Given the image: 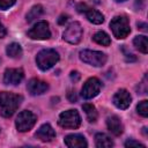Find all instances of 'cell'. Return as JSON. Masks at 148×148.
Returning a JSON list of instances; mask_svg holds the SVG:
<instances>
[{
	"mask_svg": "<svg viewBox=\"0 0 148 148\" xmlns=\"http://www.w3.org/2000/svg\"><path fill=\"white\" fill-rule=\"evenodd\" d=\"M79 79H80V73L77 71H72L71 72V80L76 82V81H79Z\"/></svg>",
	"mask_w": 148,
	"mask_h": 148,
	"instance_id": "obj_27",
	"label": "cell"
},
{
	"mask_svg": "<svg viewBox=\"0 0 148 148\" xmlns=\"http://www.w3.org/2000/svg\"><path fill=\"white\" fill-rule=\"evenodd\" d=\"M59 60V53L56 50L52 49H45L38 52L36 57V62L37 66L42 71H47L51 67H53Z\"/></svg>",
	"mask_w": 148,
	"mask_h": 148,
	"instance_id": "obj_2",
	"label": "cell"
},
{
	"mask_svg": "<svg viewBox=\"0 0 148 148\" xmlns=\"http://www.w3.org/2000/svg\"><path fill=\"white\" fill-rule=\"evenodd\" d=\"M6 52H7L8 57L17 59V58H21V56H22V47L17 43H10L6 47Z\"/></svg>",
	"mask_w": 148,
	"mask_h": 148,
	"instance_id": "obj_19",
	"label": "cell"
},
{
	"mask_svg": "<svg viewBox=\"0 0 148 148\" xmlns=\"http://www.w3.org/2000/svg\"><path fill=\"white\" fill-rule=\"evenodd\" d=\"M92 40L102 46H109L111 43V39L109 37V35L104 31H97L94 36H92Z\"/></svg>",
	"mask_w": 148,
	"mask_h": 148,
	"instance_id": "obj_20",
	"label": "cell"
},
{
	"mask_svg": "<svg viewBox=\"0 0 148 148\" xmlns=\"http://www.w3.org/2000/svg\"><path fill=\"white\" fill-rule=\"evenodd\" d=\"M133 44H134L135 49H138L140 52H142V53L148 52V42H147L146 36H136L133 39Z\"/></svg>",
	"mask_w": 148,
	"mask_h": 148,
	"instance_id": "obj_21",
	"label": "cell"
},
{
	"mask_svg": "<svg viewBox=\"0 0 148 148\" xmlns=\"http://www.w3.org/2000/svg\"><path fill=\"white\" fill-rule=\"evenodd\" d=\"M28 37H30L31 39H37V40L49 39L51 37V31H50V28H49V23L46 21L37 22L28 31Z\"/></svg>",
	"mask_w": 148,
	"mask_h": 148,
	"instance_id": "obj_8",
	"label": "cell"
},
{
	"mask_svg": "<svg viewBox=\"0 0 148 148\" xmlns=\"http://www.w3.org/2000/svg\"><path fill=\"white\" fill-rule=\"evenodd\" d=\"M23 77H24V73L22 68H8L5 71L3 82L6 84L16 86L23 80Z\"/></svg>",
	"mask_w": 148,
	"mask_h": 148,
	"instance_id": "obj_10",
	"label": "cell"
},
{
	"mask_svg": "<svg viewBox=\"0 0 148 148\" xmlns=\"http://www.w3.org/2000/svg\"><path fill=\"white\" fill-rule=\"evenodd\" d=\"M36 120H37V118L31 111L24 110L18 113V116L15 120V126L18 132H28L29 130H31L35 126Z\"/></svg>",
	"mask_w": 148,
	"mask_h": 148,
	"instance_id": "obj_6",
	"label": "cell"
},
{
	"mask_svg": "<svg viewBox=\"0 0 148 148\" xmlns=\"http://www.w3.org/2000/svg\"><path fill=\"white\" fill-rule=\"evenodd\" d=\"M106 126L109 128V131L114 134V135H120L124 131V126L120 121V119L117 117V116H111L106 119Z\"/></svg>",
	"mask_w": 148,
	"mask_h": 148,
	"instance_id": "obj_15",
	"label": "cell"
},
{
	"mask_svg": "<svg viewBox=\"0 0 148 148\" xmlns=\"http://www.w3.org/2000/svg\"><path fill=\"white\" fill-rule=\"evenodd\" d=\"M125 147H141V148H145V145L140 143L139 141H135V140H127L125 142Z\"/></svg>",
	"mask_w": 148,
	"mask_h": 148,
	"instance_id": "obj_25",
	"label": "cell"
},
{
	"mask_svg": "<svg viewBox=\"0 0 148 148\" xmlns=\"http://www.w3.org/2000/svg\"><path fill=\"white\" fill-rule=\"evenodd\" d=\"M131 102H132V96L125 89H120L113 95V104L118 109H121V110L127 109L131 105Z\"/></svg>",
	"mask_w": 148,
	"mask_h": 148,
	"instance_id": "obj_12",
	"label": "cell"
},
{
	"mask_svg": "<svg viewBox=\"0 0 148 148\" xmlns=\"http://www.w3.org/2000/svg\"><path fill=\"white\" fill-rule=\"evenodd\" d=\"M138 27H141V28H140L141 30H146V27H147V25H146V24H142V23H140V24H138Z\"/></svg>",
	"mask_w": 148,
	"mask_h": 148,
	"instance_id": "obj_32",
	"label": "cell"
},
{
	"mask_svg": "<svg viewBox=\"0 0 148 148\" xmlns=\"http://www.w3.org/2000/svg\"><path fill=\"white\" fill-rule=\"evenodd\" d=\"M58 124L64 128H77L81 125V117L76 110H67L60 113Z\"/></svg>",
	"mask_w": 148,
	"mask_h": 148,
	"instance_id": "obj_5",
	"label": "cell"
},
{
	"mask_svg": "<svg viewBox=\"0 0 148 148\" xmlns=\"http://www.w3.org/2000/svg\"><path fill=\"white\" fill-rule=\"evenodd\" d=\"M82 109H83V111H84V113H86L87 119H88L89 123H95V121L97 120V116H98V114H97L96 108H95L92 104L86 103V104L82 105Z\"/></svg>",
	"mask_w": 148,
	"mask_h": 148,
	"instance_id": "obj_18",
	"label": "cell"
},
{
	"mask_svg": "<svg viewBox=\"0 0 148 148\" xmlns=\"http://www.w3.org/2000/svg\"><path fill=\"white\" fill-rule=\"evenodd\" d=\"M65 145L69 148H86L88 146L86 139L81 134H69L65 138Z\"/></svg>",
	"mask_w": 148,
	"mask_h": 148,
	"instance_id": "obj_14",
	"label": "cell"
},
{
	"mask_svg": "<svg viewBox=\"0 0 148 148\" xmlns=\"http://www.w3.org/2000/svg\"><path fill=\"white\" fill-rule=\"evenodd\" d=\"M136 110H138V113H139L140 116H142V117L146 118V117L148 116V101H147V99L141 101V102L138 104Z\"/></svg>",
	"mask_w": 148,
	"mask_h": 148,
	"instance_id": "obj_23",
	"label": "cell"
},
{
	"mask_svg": "<svg viewBox=\"0 0 148 148\" xmlns=\"http://www.w3.org/2000/svg\"><path fill=\"white\" fill-rule=\"evenodd\" d=\"M84 14H86V17L88 18V21L91 22V23H94V24H101V23H103V21H104L103 14L99 13L98 10H96V9L88 8V9L84 12Z\"/></svg>",
	"mask_w": 148,
	"mask_h": 148,
	"instance_id": "obj_17",
	"label": "cell"
},
{
	"mask_svg": "<svg viewBox=\"0 0 148 148\" xmlns=\"http://www.w3.org/2000/svg\"><path fill=\"white\" fill-rule=\"evenodd\" d=\"M5 35H6V28H5L3 24L0 22V38L5 37Z\"/></svg>",
	"mask_w": 148,
	"mask_h": 148,
	"instance_id": "obj_31",
	"label": "cell"
},
{
	"mask_svg": "<svg viewBox=\"0 0 148 148\" xmlns=\"http://www.w3.org/2000/svg\"><path fill=\"white\" fill-rule=\"evenodd\" d=\"M27 89L31 95L37 96L46 92V90L49 89V84L40 79L34 77V79H30L29 82L27 83Z\"/></svg>",
	"mask_w": 148,
	"mask_h": 148,
	"instance_id": "obj_11",
	"label": "cell"
},
{
	"mask_svg": "<svg viewBox=\"0 0 148 148\" xmlns=\"http://www.w3.org/2000/svg\"><path fill=\"white\" fill-rule=\"evenodd\" d=\"M95 143L98 148H110L113 146V141L105 133H97L95 135Z\"/></svg>",
	"mask_w": 148,
	"mask_h": 148,
	"instance_id": "obj_16",
	"label": "cell"
},
{
	"mask_svg": "<svg viewBox=\"0 0 148 148\" xmlns=\"http://www.w3.org/2000/svg\"><path fill=\"white\" fill-rule=\"evenodd\" d=\"M67 97H68V99H69L71 103H74V102L77 101V96H76L75 90H69L68 94H67Z\"/></svg>",
	"mask_w": 148,
	"mask_h": 148,
	"instance_id": "obj_26",
	"label": "cell"
},
{
	"mask_svg": "<svg viewBox=\"0 0 148 148\" xmlns=\"http://www.w3.org/2000/svg\"><path fill=\"white\" fill-rule=\"evenodd\" d=\"M88 8H89V7H88L86 3H79V5H77V7H76L77 12H80V13H84Z\"/></svg>",
	"mask_w": 148,
	"mask_h": 148,
	"instance_id": "obj_28",
	"label": "cell"
},
{
	"mask_svg": "<svg viewBox=\"0 0 148 148\" xmlns=\"http://www.w3.org/2000/svg\"><path fill=\"white\" fill-rule=\"evenodd\" d=\"M117 2H124V1H126V0H116Z\"/></svg>",
	"mask_w": 148,
	"mask_h": 148,
	"instance_id": "obj_33",
	"label": "cell"
},
{
	"mask_svg": "<svg viewBox=\"0 0 148 148\" xmlns=\"http://www.w3.org/2000/svg\"><path fill=\"white\" fill-rule=\"evenodd\" d=\"M80 59L91 66L95 67H101L105 65L108 57L105 53L99 52V51H91V50H83L80 52Z\"/></svg>",
	"mask_w": 148,
	"mask_h": 148,
	"instance_id": "obj_4",
	"label": "cell"
},
{
	"mask_svg": "<svg viewBox=\"0 0 148 148\" xmlns=\"http://www.w3.org/2000/svg\"><path fill=\"white\" fill-rule=\"evenodd\" d=\"M23 101V97L17 94L1 91L0 92V114L5 118L12 117L18 109Z\"/></svg>",
	"mask_w": 148,
	"mask_h": 148,
	"instance_id": "obj_1",
	"label": "cell"
},
{
	"mask_svg": "<svg viewBox=\"0 0 148 148\" xmlns=\"http://www.w3.org/2000/svg\"><path fill=\"white\" fill-rule=\"evenodd\" d=\"M15 2L16 0H0V9H8Z\"/></svg>",
	"mask_w": 148,
	"mask_h": 148,
	"instance_id": "obj_24",
	"label": "cell"
},
{
	"mask_svg": "<svg viewBox=\"0 0 148 148\" xmlns=\"http://www.w3.org/2000/svg\"><path fill=\"white\" fill-rule=\"evenodd\" d=\"M124 52H125V57L127 58V60H130V61H134V60H135V57H134L131 52H126L125 50H124Z\"/></svg>",
	"mask_w": 148,
	"mask_h": 148,
	"instance_id": "obj_30",
	"label": "cell"
},
{
	"mask_svg": "<svg viewBox=\"0 0 148 148\" xmlns=\"http://www.w3.org/2000/svg\"><path fill=\"white\" fill-rule=\"evenodd\" d=\"M36 138L39 139L40 141L49 142V141H52L56 138V132H54V130L52 128V126L50 124H44L36 132Z\"/></svg>",
	"mask_w": 148,
	"mask_h": 148,
	"instance_id": "obj_13",
	"label": "cell"
},
{
	"mask_svg": "<svg viewBox=\"0 0 148 148\" xmlns=\"http://www.w3.org/2000/svg\"><path fill=\"white\" fill-rule=\"evenodd\" d=\"M43 6L42 5H35L30 10H29V13L27 14V21L28 22H32L34 20H36V18H38L42 14H43Z\"/></svg>",
	"mask_w": 148,
	"mask_h": 148,
	"instance_id": "obj_22",
	"label": "cell"
},
{
	"mask_svg": "<svg viewBox=\"0 0 148 148\" xmlns=\"http://www.w3.org/2000/svg\"><path fill=\"white\" fill-rule=\"evenodd\" d=\"M110 28L112 30V34L116 38L118 39H124L128 36V34L131 32V28H130V22L127 20L126 16L119 15L116 16L111 20L110 22Z\"/></svg>",
	"mask_w": 148,
	"mask_h": 148,
	"instance_id": "obj_3",
	"label": "cell"
},
{
	"mask_svg": "<svg viewBox=\"0 0 148 148\" xmlns=\"http://www.w3.org/2000/svg\"><path fill=\"white\" fill-rule=\"evenodd\" d=\"M82 35H83V30L81 24L79 22H73L65 29L62 34V38L69 44H77L81 42Z\"/></svg>",
	"mask_w": 148,
	"mask_h": 148,
	"instance_id": "obj_7",
	"label": "cell"
},
{
	"mask_svg": "<svg viewBox=\"0 0 148 148\" xmlns=\"http://www.w3.org/2000/svg\"><path fill=\"white\" fill-rule=\"evenodd\" d=\"M67 20H68V15H60L59 16V20H58V23L59 24H65L66 22H67Z\"/></svg>",
	"mask_w": 148,
	"mask_h": 148,
	"instance_id": "obj_29",
	"label": "cell"
},
{
	"mask_svg": "<svg viewBox=\"0 0 148 148\" xmlns=\"http://www.w3.org/2000/svg\"><path fill=\"white\" fill-rule=\"evenodd\" d=\"M101 88H102L101 81L97 77H90L83 83V87L81 89V95L83 98L90 99L98 95V92L101 91Z\"/></svg>",
	"mask_w": 148,
	"mask_h": 148,
	"instance_id": "obj_9",
	"label": "cell"
}]
</instances>
